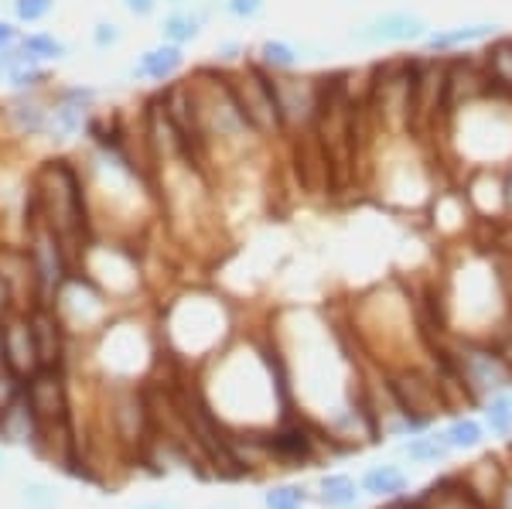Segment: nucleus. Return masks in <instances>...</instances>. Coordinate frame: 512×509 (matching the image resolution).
<instances>
[{
    "mask_svg": "<svg viewBox=\"0 0 512 509\" xmlns=\"http://www.w3.org/2000/svg\"><path fill=\"white\" fill-rule=\"evenodd\" d=\"M270 86H274L280 117H284V130H301L318 120L321 100H325V79L284 72V76H270Z\"/></svg>",
    "mask_w": 512,
    "mask_h": 509,
    "instance_id": "39448f33",
    "label": "nucleus"
},
{
    "mask_svg": "<svg viewBox=\"0 0 512 509\" xmlns=\"http://www.w3.org/2000/svg\"><path fill=\"white\" fill-rule=\"evenodd\" d=\"M400 451L414 465H434V462H444V458L451 455V448H448V441H444L441 431L437 434H427V431L410 434V441H403Z\"/></svg>",
    "mask_w": 512,
    "mask_h": 509,
    "instance_id": "dca6fc26",
    "label": "nucleus"
},
{
    "mask_svg": "<svg viewBox=\"0 0 512 509\" xmlns=\"http://www.w3.org/2000/svg\"><path fill=\"white\" fill-rule=\"evenodd\" d=\"M164 4H171V7H185V4H195V0H164Z\"/></svg>",
    "mask_w": 512,
    "mask_h": 509,
    "instance_id": "cd10ccee",
    "label": "nucleus"
},
{
    "mask_svg": "<svg viewBox=\"0 0 512 509\" xmlns=\"http://www.w3.org/2000/svg\"><path fill=\"white\" fill-rule=\"evenodd\" d=\"M216 62H219V69L243 65L246 62V45H243V41H233V38L219 41V45H216Z\"/></svg>",
    "mask_w": 512,
    "mask_h": 509,
    "instance_id": "b1692460",
    "label": "nucleus"
},
{
    "mask_svg": "<svg viewBox=\"0 0 512 509\" xmlns=\"http://www.w3.org/2000/svg\"><path fill=\"white\" fill-rule=\"evenodd\" d=\"M28 199H31V223L52 229L55 236L65 243V250H72V243L86 246L89 236V199H86V178L76 161L62 158H45L38 168L28 171Z\"/></svg>",
    "mask_w": 512,
    "mask_h": 509,
    "instance_id": "f257e3e1",
    "label": "nucleus"
},
{
    "mask_svg": "<svg viewBox=\"0 0 512 509\" xmlns=\"http://www.w3.org/2000/svg\"><path fill=\"white\" fill-rule=\"evenodd\" d=\"M21 24L14 18H0V52H7V48H18L21 41Z\"/></svg>",
    "mask_w": 512,
    "mask_h": 509,
    "instance_id": "393cba45",
    "label": "nucleus"
},
{
    "mask_svg": "<svg viewBox=\"0 0 512 509\" xmlns=\"http://www.w3.org/2000/svg\"><path fill=\"white\" fill-rule=\"evenodd\" d=\"M137 509H175V506H164V503H144V506H137Z\"/></svg>",
    "mask_w": 512,
    "mask_h": 509,
    "instance_id": "bb28decb",
    "label": "nucleus"
},
{
    "mask_svg": "<svg viewBox=\"0 0 512 509\" xmlns=\"http://www.w3.org/2000/svg\"><path fill=\"white\" fill-rule=\"evenodd\" d=\"M205 24H209V11H198L195 4H185V7H171V11L161 18L158 31H161V41L188 48L192 41L202 38Z\"/></svg>",
    "mask_w": 512,
    "mask_h": 509,
    "instance_id": "9d476101",
    "label": "nucleus"
},
{
    "mask_svg": "<svg viewBox=\"0 0 512 509\" xmlns=\"http://www.w3.org/2000/svg\"><path fill=\"white\" fill-rule=\"evenodd\" d=\"M59 7V0H11V18L18 24H41L48 21Z\"/></svg>",
    "mask_w": 512,
    "mask_h": 509,
    "instance_id": "aec40b11",
    "label": "nucleus"
},
{
    "mask_svg": "<svg viewBox=\"0 0 512 509\" xmlns=\"http://www.w3.org/2000/svg\"><path fill=\"white\" fill-rule=\"evenodd\" d=\"M120 4H123V11L134 14V18H151L161 0H120Z\"/></svg>",
    "mask_w": 512,
    "mask_h": 509,
    "instance_id": "a878e982",
    "label": "nucleus"
},
{
    "mask_svg": "<svg viewBox=\"0 0 512 509\" xmlns=\"http://www.w3.org/2000/svg\"><path fill=\"white\" fill-rule=\"evenodd\" d=\"M308 489L301 482H280V486H270L267 496H263V506L267 509H304L308 506Z\"/></svg>",
    "mask_w": 512,
    "mask_h": 509,
    "instance_id": "6ab92c4d",
    "label": "nucleus"
},
{
    "mask_svg": "<svg viewBox=\"0 0 512 509\" xmlns=\"http://www.w3.org/2000/svg\"><path fill=\"white\" fill-rule=\"evenodd\" d=\"M0 469H4V451H0Z\"/></svg>",
    "mask_w": 512,
    "mask_h": 509,
    "instance_id": "c85d7f7f",
    "label": "nucleus"
},
{
    "mask_svg": "<svg viewBox=\"0 0 512 509\" xmlns=\"http://www.w3.org/2000/svg\"><path fill=\"white\" fill-rule=\"evenodd\" d=\"M478 65L485 72V82H489L492 93L509 96L512 100V35H499L482 45V55H478Z\"/></svg>",
    "mask_w": 512,
    "mask_h": 509,
    "instance_id": "1a4fd4ad",
    "label": "nucleus"
},
{
    "mask_svg": "<svg viewBox=\"0 0 512 509\" xmlns=\"http://www.w3.org/2000/svg\"><path fill=\"white\" fill-rule=\"evenodd\" d=\"M89 41H93V48H99V52H110V48H117L123 41V28L117 21H96L93 28H89Z\"/></svg>",
    "mask_w": 512,
    "mask_h": 509,
    "instance_id": "4be33fe9",
    "label": "nucleus"
},
{
    "mask_svg": "<svg viewBox=\"0 0 512 509\" xmlns=\"http://www.w3.org/2000/svg\"><path fill=\"white\" fill-rule=\"evenodd\" d=\"M256 65H260L263 72H270V76H284V72H297L304 62V52L294 45V41L287 38H263L260 45H256Z\"/></svg>",
    "mask_w": 512,
    "mask_h": 509,
    "instance_id": "9b49d317",
    "label": "nucleus"
},
{
    "mask_svg": "<svg viewBox=\"0 0 512 509\" xmlns=\"http://www.w3.org/2000/svg\"><path fill=\"white\" fill-rule=\"evenodd\" d=\"M482 417H485V431L509 438L512 434V390L492 393L489 400H482Z\"/></svg>",
    "mask_w": 512,
    "mask_h": 509,
    "instance_id": "f3484780",
    "label": "nucleus"
},
{
    "mask_svg": "<svg viewBox=\"0 0 512 509\" xmlns=\"http://www.w3.org/2000/svg\"><path fill=\"white\" fill-rule=\"evenodd\" d=\"M4 82L11 93H48V89H52V69L24 59V52H21V59L11 65Z\"/></svg>",
    "mask_w": 512,
    "mask_h": 509,
    "instance_id": "2eb2a0df",
    "label": "nucleus"
},
{
    "mask_svg": "<svg viewBox=\"0 0 512 509\" xmlns=\"http://www.w3.org/2000/svg\"><path fill=\"white\" fill-rule=\"evenodd\" d=\"M188 65V55L181 45H171V41H158V45L144 48L137 55L134 65H130L127 76L134 82H151V86H168L175 82Z\"/></svg>",
    "mask_w": 512,
    "mask_h": 509,
    "instance_id": "0eeeda50",
    "label": "nucleus"
},
{
    "mask_svg": "<svg viewBox=\"0 0 512 509\" xmlns=\"http://www.w3.org/2000/svg\"><path fill=\"white\" fill-rule=\"evenodd\" d=\"M267 7V0H222V11L229 14L233 21H256Z\"/></svg>",
    "mask_w": 512,
    "mask_h": 509,
    "instance_id": "5701e85b",
    "label": "nucleus"
},
{
    "mask_svg": "<svg viewBox=\"0 0 512 509\" xmlns=\"http://www.w3.org/2000/svg\"><path fill=\"white\" fill-rule=\"evenodd\" d=\"M359 486L362 492H369V496H376V499H400L403 492H407L410 479L400 465H373V469L362 475Z\"/></svg>",
    "mask_w": 512,
    "mask_h": 509,
    "instance_id": "4468645a",
    "label": "nucleus"
},
{
    "mask_svg": "<svg viewBox=\"0 0 512 509\" xmlns=\"http://www.w3.org/2000/svg\"><path fill=\"white\" fill-rule=\"evenodd\" d=\"M441 434L451 451H472L485 441V424L475 421V417H454Z\"/></svg>",
    "mask_w": 512,
    "mask_h": 509,
    "instance_id": "a211bd4d",
    "label": "nucleus"
},
{
    "mask_svg": "<svg viewBox=\"0 0 512 509\" xmlns=\"http://www.w3.org/2000/svg\"><path fill=\"white\" fill-rule=\"evenodd\" d=\"M52 100L48 93H11V100L0 103V123L21 141H38L48 134Z\"/></svg>",
    "mask_w": 512,
    "mask_h": 509,
    "instance_id": "423d86ee",
    "label": "nucleus"
},
{
    "mask_svg": "<svg viewBox=\"0 0 512 509\" xmlns=\"http://www.w3.org/2000/svg\"><path fill=\"white\" fill-rule=\"evenodd\" d=\"M362 486L345 472H332L318 482V503L325 509H355L359 506Z\"/></svg>",
    "mask_w": 512,
    "mask_h": 509,
    "instance_id": "ddd939ff",
    "label": "nucleus"
},
{
    "mask_svg": "<svg viewBox=\"0 0 512 509\" xmlns=\"http://www.w3.org/2000/svg\"><path fill=\"white\" fill-rule=\"evenodd\" d=\"M451 369V380L461 383L472 400H489L492 393L512 390V366L499 346L482 339H461L451 356H444Z\"/></svg>",
    "mask_w": 512,
    "mask_h": 509,
    "instance_id": "7ed1b4c3",
    "label": "nucleus"
},
{
    "mask_svg": "<svg viewBox=\"0 0 512 509\" xmlns=\"http://www.w3.org/2000/svg\"><path fill=\"white\" fill-rule=\"evenodd\" d=\"M21 503L24 509H59V492L48 482H31V486L21 489Z\"/></svg>",
    "mask_w": 512,
    "mask_h": 509,
    "instance_id": "412c9836",
    "label": "nucleus"
},
{
    "mask_svg": "<svg viewBox=\"0 0 512 509\" xmlns=\"http://www.w3.org/2000/svg\"><path fill=\"white\" fill-rule=\"evenodd\" d=\"M226 72V86L236 100L239 117L246 120V127L253 130L260 141H277L284 137V117L277 110L274 100V86H270V72H263L256 62H243L236 69H222Z\"/></svg>",
    "mask_w": 512,
    "mask_h": 509,
    "instance_id": "f03ea898",
    "label": "nucleus"
},
{
    "mask_svg": "<svg viewBox=\"0 0 512 509\" xmlns=\"http://www.w3.org/2000/svg\"><path fill=\"white\" fill-rule=\"evenodd\" d=\"M18 48L24 52V59L48 65V69H55L59 62L69 59V45L59 35H52V31H24Z\"/></svg>",
    "mask_w": 512,
    "mask_h": 509,
    "instance_id": "f8f14e48",
    "label": "nucleus"
},
{
    "mask_svg": "<svg viewBox=\"0 0 512 509\" xmlns=\"http://www.w3.org/2000/svg\"><path fill=\"white\" fill-rule=\"evenodd\" d=\"M431 24L424 14L407 11V7H393V11H379L349 31V41L355 48H386V45H420L427 38Z\"/></svg>",
    "mask_w": 512,
    "mask_h": 509,
    "instance_id": "20e7f679",
    "label": "nucleus"
},
{
    "mask_svg": "<svg viewBox=\"0 0 512 509\" xmlns=\"http://www.w3.org/2000/svg\"><path fill=\"white\" fill-rule=\"evenodd\" d=\"M499 35H502L499 21H461V24H448V28H431L420 45H424V55H451L461 52V48L485 45V41Z\"/></svg>",
    "mask_w": 512,
    "mask_h": 509,
    "instance_id": "6e6552de",
    "label": "nucleus"
}]
</instances>
